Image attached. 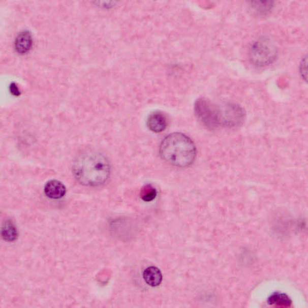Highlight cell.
I'll return each instance as SVG.
<instances>
[{"label":"cell","instance_id":"obj_1","mask_svg":"<svg viewBox=\"0 0 308 308\" xmlns=\"http://www.w3.org/2000/svg\"><path fill=\"white\" fill-rule=\"evenodd\" d=\"M73 172L75 178L81 184L97 187L103 185L109 178L110 165L102 153L87 149L75 157Z\"/></svg>","mask_w":308,"mask_h":308},{"label":"cell","instance_id":"obj_2","mask_svg":"<svg viewBox=\"0 0 308 308\" xmlns=\"http://www.w3.org/2000/svg\"><path fill=\"white\" fill-rule=\"evenodd\" d=\"M195 112L200 122L211 129L237 127L244 119V111L237 105L216 104L206 98L196 101Z\"/></svg>","mask_w":308,"mask_h":308},{"label":"cell","instance_id":"obj_3","mask_svg":"<svg viewBox=\"0 0 308 308\" xmlns=\"http://www.w3.org/2000/svg\"><path fill=\"white\" fill-rule=\"evenodd\" d=\"M160 153L162 158L170 165L186 168L195 162L197 149L193 140L186 134L173 133L162 140Z\"/></svg>","mask_w":308,"mask_h":308},{"label":"cell","instance_id":"obj_4","mask_svg":"<svg viewBox=\"0 0 308 308\" xmlns=\"http://www.w3.org/2000/svg\"><path fill=\"white\" fill-rule=\"evenodd\" d=\"M249 54L252 64L258 67H264L276 60L278 50L273 42L269 39L263 38L251 45Z\"/></svg>","mask_w":308,"mask_h":308},{"label":"cell","instance_id":"obj_5","mask_svg":"<svg viewBox=\"0 0 308 308\" xmlns=\"http://www.w3.org/2000/svg\"><path fill=\"white\" fill-rule=\"evenodd\" d=\"M44 192L48 198L51 199H60L66 195V187L58 180H51L46 183Z\"/></svg>","mask_w":308,"mask_h":308},{"label":"cell","instance_id":"obj_6","mask_svg":"<svg viewBox=\"0 0 308 308\" xmlns=\"http://www.w3.org/2000/svg\"><path fill=\"white\" fill-rule=\"evenodd\" d=\"M147 126L154 133H161L168 126V120L164 114L160 111H155L150 114L147 119Z\"/></svg>","mask_w":308,"mask_h":308},{"label":"cell","instance_id":"obj_7","mask_svg":"<svg viewBox=\"0 0 308 308\" xmlns=\"http://www.w3.org/2000/svg\"><path fill=\"white\" fill-rule=\"evenodd\" d=\"M15 49L19 54H27L33 46L32 36L28 31H23L18 35L15 41Z\"/></svg>","mask_w":308,"mask_h":308},{"label":"cell","instance_id":"obj_8","mask_svg":"<svg viewBox=\"0 0 308 308\" xmlns=\"http://www.w3.org/2000/svg\"><path fill=\"white\" fill-rule=\"evenodd\" d=\"M250 7L258 15H267L273 10L274 0H247Z\"/></svg>","mask_w":308,"mask_h":308},{"label":"cell","instance_id":"obj_9","mask_svg":"<svg viewBox=\"0 0 308 308\" xmlns=\"http://www.w3.org/2000/svg\"><path fill=\"white\" fill-rule=\"evenodd\" d=\"M143 277L145 283L149 286L156 287L162 284L163 275L162 271L156 267H149L143 272Z\"/></svg>","mask_w":308,"mask_h":308},{"label":"cell","instance_id":"obj_10","mask_svg":"<svg viewBox=\"0 0 308 308\" xmlns=\"http://www.w3.org/2000/svg\"><path fill=\"white\" fill-rule=\"evenodd\" d=\"M0 235L3 240L7 242L16 240L18 237V232L14 223L11 220H7L3 223L0 229Z\"/></svg>","mask_w":308,"mask_h":308},{"label":"cell","instance_id":"obj_11","mask_svg":"<svg viewBox=\"0 0 308 308\" xmlns=\"http://www.w3.org/2000/svg\"><path fill=\"white\" fill-rule=\"evenodd\" d=\"M267 302L270 305L278 307H290L292 303L289 296L286 294L275 293L268 297Z\"/></svg>","mask_w":308,"mask_h":308},{"label":"cell","instance_id":"obj_12","mask_svg":"<svg viewBox=\"0 0 308 308\" xmlns=\"http://www.w3.org/2000/svg\"><path fill=\"white\" fill-rule=\"evenodd\" d=\"M157 195V190L149 184L144 186L140 192V197L145 202L153 201Z\"/></svg>","mask_w":308,"mask_h":308},{"label":"cell","instance_id":"obj_13","mask_svg":"<svg viewBox=\"0 0 308 308\" xmlns=\"http://www.w3.org/2000/svg\"><path fill=\"white\" fill-rule=\"evenodd\" d=\"M97 6L104 9H110L113 8L116 5L118 0H95Z\"/></svg>","mask_w":308,"mask_h":308},{"label":"cell","instance_id":"obj_14","mask_svg":"<svg viewBox=\"0 0 308 308\" xmlns=\"http://www.w3.org/2000/svg\"><path fill=\"white\" fill-rule=\"evenodd\" d=\"M10 93L12 96L15 97H19L21 96V91L17 84L15 83H12L9 86Z\"/></svg>","mask_w":308,"mask_h":308},{"label":"cell","instance_id":"obj_15","mask_svg":"<svg viewBox=\"0 0 308 308\" xmlns=\"http://www.w3.org/2000/svg\"><path fill=\"white\" fill-rule=\"evenodd\" d=\"M301 75L303 77V79L306 80L307 78V58L306 57L303 59L302 63L300 66Z\"/></svg>","mask_w":308,"mask_h":308}]
</instances>
